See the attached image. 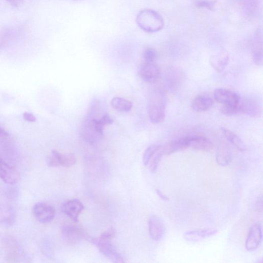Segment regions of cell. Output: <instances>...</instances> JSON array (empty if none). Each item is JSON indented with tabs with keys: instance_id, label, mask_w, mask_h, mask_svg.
Here are the masks:
<instances>
[{
	"instance_id": "obj_13",
	"label": "cell",
	"mask_w": 263,
	"mask_h": 263,
	"mask_svg": "<svg viewBox=\"0 0 263 263\" xmlns=\"http://www.w3.org/2000/svg\"><path fill=\"white\" fill-rule=\"evenodd\" d=\"M139 74L144 82L147 83H154L160 78V72L156 65L146 63L140 68Z\"/></svg>"
},
{
	"instance_id": "obj_10",
	"label": "cell",
	"mask_w": 263,
	"mask_h": 263,
	"mask_svg": "<svg viewBox=\"0 0 263 263\" xmlns=\"http://www.w3.org/2000/svg\"><path fill=\"white\" fill-rule=\"evenodd\" d=\"M240 112L254 118H260L262 115V106L252 99H242L238 103Z\"/></svg>"
},
{
	"instance_id": "obj_8",
	"label": "cell",
	"mask_w": 263,
	"mask_h": 263,
	"mask_svg": "<svg viewBox=\"0 0 263 263\" xmlns=\"http://www.w3.org/2000/svg\"><path fill=\"white\" fill-rule=\"evenodd\" d=\"M76 162V158L72 154H62L60 152L53 150L51 156L48 160V165L50 167L62 166L71 167Z\"/></svg>"
},
{
	"instance_id": "obj_6",
	"label": "cell",
	"mask_w": 263,
	"mask_h": 263,
	"mask_svg": "<svg viewBox=\"0 0 263 263\" xmlns=\"http://www.w3.org/2000/svg\"><path fill=\"white\" fill-rule=\"evenodd\" d=\"M62 234L64 240L71 245L80 242L84 238H88L82 228L72 224L64 225L62 229Z\"/></svg>"
},
{
	"instance_id": "obj_5",
	"label": "cell",
	"mask_w": 263,
	"mask_h": 263,
	"mask_svg": "<svg viewBox=\"0 0 263 263\" xmlns=\"http://www.w3.org/2000/svg\"><path fill=\"white\" fill-rule=\"evenodd\" d=\"M32 212L36 220L42 224L50 222L55 216L53 206L44 202L36 203L32 208Z\"/></svg>"
},
{
	"instance_id": "obj_37",
	"label": "cell",
	"mask_w": 263,
	"mask_h": 263,
	"mask_svg": "<svg viewBox=\"0 0 263 263\" xmlns=\"http://www.w3.org/2000/svg\"><path fill=\"white\" fill-rule=\"evenodd\" d=\"M76 1H78V0H76Z\"/></svg>"
},
{
	"instance_id": "obj_29",
	"label": "cell",
	"mask_w": 263,
	"mask_h": 263,
	"mask_svg": "<svg viewBox=\"0 0 263 263\" xmlns=\"http://www.w3.org/2000/svg\"><path fill=\"white\" fill-rule=\"evenodd\" d=\"M144 58L146 63L154 64L157 58V52L154 48H148L144 52Z\"/></svg>"
},
{
	"instance_id": "obj_35",
	"label": "cell",
	"mask_w": 263,
	"mask_h": 263,
	"mask_svg": "<svg viewBox=\"0 0 263 263\" xmlns=\"http://www.w3.org/2000/svg\"><path fill=\"white\" fill-rule=\"evenodd\" d=\"M156 193L158 195V196L163 200L164 201H168L169 199L164 194H163L159 190H156Z\"/></svg>"
},
{
	"instance_id": "obj_7",
	"label": "cell",
	"mask_w": 263,
	"mask_h": 263,
	"mask_svg": "<svg viewBox=\"0 0 263 263\" xmlns=\"http://www.w3.org/2000/svg\"><path fill=\"white\" fill-rule=\"evenodd\" d=\"M0 179L8 184H14L20 182V174L10 164L0 157Z\"/></svg>"
},
{
	"instance_id": "obj_25",
	"label": "cell",
	"mask_w": 263,
	"mask_h": 263,
	"mask_svg": "<svg viewBox=\"0 0 263 263\" xmlns=\"http://www.w3.org/2000/svg\"><path fill=\"white\" fill-rule=\"evenodd\" d=\"M112 108L120 112H128L132 108L133 104L121 98H114L110 102Z\"/></svg>"
},
{
	"instance_id": "obj_11",
	"label": "cell",
	"mask_w": 263,
	"mask_h": 263,
	"mask_svg": "<svg viewBox=\"0 0 263 263\" xmlns=\"http://www.w3.org/2000/svg\"><path fill=\"white\" fill-rule=\"evenodd\" d=\"M150 236L154 240L158 241L164 236L165 226L162 220L157 216L152 215L148 221Z\"/></svg>"
},
{
	"instance_id": "obj_34",
	"label": "cell",
	"mask_w": 263,
	"mask_h": 263,
	"mask_svg": "<svg viewBox=\"0 0 263 263\" xmlns=\"http://www.w3.org/2000/svg\"><path fill=\"white\" fill-rule=\"evenodd\" d=\"M23 118L26 121L29 122H35L36 121V118L34 116L28 112H24Z\"/></svg>"
},
{
	"instance_id": "obj_30",
	"label": "cell",
	"mask_w": 263,
	"mask_h": 263,
	"mask_svg": "<svg viewBox=\"0 0 263 263\" xmlns=\"http://www.w3.org/2000/svg\"><path fill=\"white\" fill-rule=\"evenodd\" d=\"M216 4L214 0H197L196 6L198 8H203L213 10Z\"/></svg>"
},
{
	"instance_id": "obj_16",
	"label": "cell",
	"mask_w": 263,
	"mask_h": 263,
	"mask_svg": "<svg viewBox=\"0 0 263 263\" xmlns=\"http://www.w3.org/2000/svg\"><path fill=\"white\" fill-rule=\"evenodd\" d=\"M16 217L15 210L12 206L0 203V226H12L15 221Z\"/></svg>"
},
{
	"instance_id": "obj_26",
	"label": "cell",
	"mask_w": 263,
	"mask_h": 263,
	"mask_svg": "<svg viewBox=\"0 0 263 263\" xmlns=\"http://www.w3.org/2000/svg\"><path fill=\"white\" fill-rule=\"evenodd\" d=\"M164 154L162 148L161 146L154 154L152 160H150L149 162L150 164V170L152 174L155 173L157 171L159 163Z\"/></svg>"
},
{
	"instance_id": "obj_14",
	"label": "cell",
	"mask_w": 263,
	"mask_h": 263,
	"mask_svg": "<svg viewBox=\"0 0 263 263\" xmlns=\"http://www.w3.org/2000/svg\"><path fill=\"white\" fill-rule=\"evenodd\" d=\"M215 100L222 105L236 104L240 100L236 93L225 88L216 89L214 92Z\"/></svg>"
},
{
	"instance_id": "obj_27",
	"label": "cell",
	"mask_w": 263,
	"mask_h": 263,
	"mask_svg": "<svg viewBox=\"0 0 263 263\" xmlns=\"http://www.w3.org/2000/svg\"><path fill=\"white\" fill-rule=\"evenodd\" d=\"M160 146L154 144L151 145L145 150L142 156V161L144 166L148 164L150 160H152L154 154Z\"/></svg>"
},
{
	"instance_id": "obj_15",
	"label": "cell",
	"mask_w": 263,
	"mask_h": 263,
	"mask_svg": "<svg viewBox=\"0 0 263 263\" xmlns=\"http://www.w3.org/2000/svg\"><path fill=\"white\" fill-rule=\"evenodd\" d=\"M187 142L188 148H190L200 151L210 152L214 146L210 140L202 136L187 137Z\"/></svg>"
},
{
	"instance_id": "obj_18",
	"label": "cell",
	"mask_w": 263,
	"mask_h": 263,
	"mask_svg": "<svg viewBox=\"0 0 263 263\" xmlns=\"http://www.w3.org/2000/svg\"><path fill=\"white\" fill-rule=\"evenodd\" d=\"M252 59L254 64L258 66H262L263 62L262 54V34L260 30H258L254 37L253 44Z\"/></svg>"
},
{
	"instance_id": "obj_20",
	"label": "cell",
	"mask_w": 263,
	"mask_h": 263,
	"mask_svg": "<svg viewBox=\"0 0 263 263\" xmlns=\"http://www.w3.org/2000/svg\"><path fill=\"white\" fill-rule=\"evenodd\" d=\"M20 34L18 28L14 27L5 28L0 30V50L6 48Z\"/></svg>"
},
{
	"instance_id": "obj_23",
	"label": "cell",
	"mask_w": 263,
	"mask_h": 263,
	"mask_svg": "<svg viewBox=\"0 0 263 263\" xmlns=\"http://www.w3.org/2000/svg\"><path fill=\"white\" fill-rule=\"evenodd\" d=\"M220 130L224 137L239 151L242 152L246 151V144L232 132L224 128H221Z\"/></svg>"
},
{
	"instance_id": "obj_21",
	"label": "cell",
	"mask_w": 263,
	"mask_h": 263,
	"mask_svg": "<svg viewBox=\"0 0 263 263\" xmlns=\"http://www.w3.org/2000/svg\"><path fill=\"white\" fill-rule=\"evenodd\" d=\"M213 105L212 98L206 96H199L193 100L192 106L197 112H204L210 109Z\"/></svg>"
},
{
	"instance_id": "obj_32",
	"label": "cell",
	"mask_w": 263,
	"mask_h": 263,
	"mask_svg": "<svg viewBox=\"0 0 263 263\" xmlns=\"http://www.w3.org/2000/svg\"><path fill=\"white\" fill-rule=\"evenodd\" d=\"M99 120L104 127L106 126L112 124L114 122V120H112L108 114H104Z\"/></svg>"
},
{
	"instance_id": "obj_2",
	"label": "cell",
	"mask_w": 263,
	"mask_h": 263,
	"mask_svg": "<svg viewBox=\"0 0 263 263\" xmlns=\"http://www.w3.org/2000/svg\"><path fill=\"white\" fill-rule=\"evenodd\" d=\"M166 100L162 90L153 92L148 105V114L150 121L158 124L164 122L166 118Z\"/></svg>"
},
{
	"instance_id": "obj_36",
	"label": "cell",
	"mask_w": 263,
	"mask_h": 263,
	"mask_svg": "<svg viewBox=\"0 0 263 263\" xmlns=\"http://www.w3.org/2000/svg\"><path fill=\"white\" fill-rule=\"evenodd\" d=\"M8 136V134L4 129L0 128V137L7 136Z\"/></svg>"
},
{
	"instance_id": "obj_1",
	"label": "cell",
	"mask_w": 263,
	"mask_h": 263,
	"mask_svg": "<svg viewBox=\"0 0 263 263\" xmlns=\"http://www.w3.org/2000/svg\"><path fill=\"white\" fill-rule=\"evenodd\" d=\"M138 26L147 32H156L162 30L164 25L162 16L157 12L150 9L140 11L136 17Z\"/></svg>"
},
{
	"instance_id": "obj_12",
	"label": "cell",
	"mask_w": 263,
	"mask_h": 263,
	"mask_svg": "<svg viewBox=\"0 0 263 263\" xmlns=\"http://www.w3.org/2000/svg\"><path fill=\"white\" fill-rule=\"evenodd\" d=\"M262 239L261 224L256 222L250 229L246 243V248L248 251H254L260 246Z\"/></svg>"
},
{
	"instance_id": "obj_28",
	"label": "cell",
	"mask_w": 263,
	"mask_h": 263,
	"mask_svg": "<svg viewBox=\"0 0 263 263\" xmlns=\"http://www.w3.org/2000/svg\"><path fill=\"white\" fill-rule=\"evenodd\" d=\"M221 112L222 114L228 116H235L240 112L238 104L222 105L221 108Z\"/></svg>"
},
{
	"instance_id": "obj_4",
	"label": "cell",
	"mask_w": 263,
	"mask_h": 263,
	"mask_svg": "<svg viewBox=\"0 0 263 263\" xmlns=\"http://www.w3.org/2000/svg\"><path fill=\"white\" fill-rule=\"evenodd\" d=\"M88 240L94 244L100 252L111 262L119 263L124 262V259L112 245L110 240L92 238H88Z\"/></svg>"
},
{
	"instance_id": "obj_31",
	"label": "cell",
	"mask_w": 263,
	"mask_h": 263,
	"mask_svg": "<svg viewBox=\"0 0 263 263\" xmlns=\"http://www.w3.org/2000/svg\"><path fill=\"white\" fill-rule=\"evenodd\" d=\"M116 235V230L114 228H110L105 230L100 236V238L102 240H111Z\"/></svg>"
},
{
	"instance_id": "obj_17",
	"label": "cell",
	"mask_w": 263,
	"mask_h": 263,
	"mask_svg": "<svg viewBox=\"0 0 263 263\" xmlns=\"http://www.w3.org/2000/svg\"><path fill=\"white\" fill-rule=\"evenodd\" d=\"M230 61L228 52L222 50L214 54L210 60L212 67L218 72H222L228 66Z\"/></svg>"
},
{
	"instance_id": "obj_24",
	"label": "cell",
	"mask_w": 263,
	"mask_h": 263,
	"mask_svg": "<svg viewBox=\"0 0 263 263\" xmlns=\"http://www.w3.org/2000/svg\"><path fill=\"white\" fill-rule=\"evenodd\" d=\"M216 160L217 163L221 166H226L232 160V154L229 148L224 144L220 145L218 148Z\"/></svg>"
},
{
	"instance_id": "obj_9",
	"label": "cell",
	"mask_w": 263,
	"mask_h": 263,
	"mask_svg": "<svg viewBox=\"0 0 263 263\" xmlns=\"http://www.w3.org/2000/svg\"><path fill=\"white\" fill-rule=\"evenodd\" d=\"M61 208L64 214L73 221L78 222L80 215L84 208V205L80 200L72 199L64 202Z\"/></svg>"
},
{
	"instance_id": "obj_19",
	"label": "cell",
	"mask_w": 263,
	"mask_h": 263,
	"mask_svg": "<svg viewBox=\"0 0 263 263\" xmlns=\"http://www.w3.org/2000/svg\"><path fill=\"white\" fill-rule=\"evenodd\" d=\"M216 229H202L189 231L184 234V238L189 242H196L216 234Z\"/></svg>"
},
{
	"instance_id": "obj_33",
	"label": "cell",
	"mask_w": 263,
	"mask_h": 263,
	"mask_svg": "<svg viewBox=\"0 0 263 263\" xmlns=\"http://www.w3.org/2000/svg\"><path fill=\"white\" fill-rule=\"evenodd\" d=\"M6 2L16 8H21L24 4V0H6Z\"/></svg>"
},
{
	"instance_id": "obj_3",
	"label": "cell",
	"mask_w": 263,
	"mask_h": 263,
	"mask_svg": "<svg viewBox=\"0 0 263 263\" xmlns=\"http://www.w3.org/2000/svg\"><path fill=\"white\" fill-rule=\"evenodd\" d=\"M2 246L5 258L8 262H20L24 258V250L20 243L13 238H4L2 240Z\"/></svg>"
},
{
	"instance_id": "obj_22",
	"label": "cell",
	"mask_w": 263,
	"mask_h": 263,
	"mask_svg": "<svg viewBox=\"0 0 263 263\" xmlns=\"http://www.w3.org/2000/svg\"><path fill=\"white\" fill-rule=\"evenodd\" d=\"M164 154H171L180 150L188 148L187 137L171 142L162 147Z\"/></svg>"
}]
</instances>
